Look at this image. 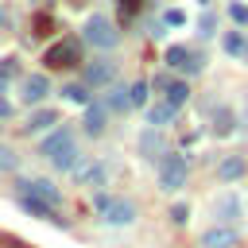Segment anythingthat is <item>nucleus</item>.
<instances>
[{
	"label": "nucleus",
	"instance_id": "nucleus-24",
	"mask_svg": "<svg viewBox=\"0 0 248 248\" xmlns=\"http://www.w3.org/2000/svg\"><path fill=\"white\" fill-rule=\"evenodd\" d=\"M62 97H66L70 105H93V101H89V85H85V81H81V85H66V89H62Z\"/></svg>",
	"mask_w": 248,
	"mask_h": 248
},
{
	"label": "nucleus",
	"instance_id": "nucleus-9",
	"mask_svg": "<svg viewBox=\"0 0 248 248\" xmlns=\"http://www.w3.org/2000/svg\"><path fill=\"white\" fill-rule=\"evenodd\" d=\"M136 147H140L143 159H163V155H167V151H163V136H159V128H143L140 140H136Z\"/></svg>",
	"mask_w": 248,
	"mask_h": 248
},
{
	"label": "nucleus",
	"instance_id": "nucleus-4",
	"mask_svg": "<svg viewBox=\"0 0 248 248\" xmlns=\"http://www.w3.org/2000/svg\"><path fill=\"white\" fill-rule=\"evenodd\" d=\"M43 62H46L50 70H66V66L81 62V43H78V39H62V43H54V46L46 50Z\"/></svg>",
	"mask_w": 248,
	"mask_h": 248
},
{
	"label": "nucleus",
	"instance_id": "nucleus-23",
	"mask_svg": "<svg viewBox=\"0 0 248 248\" xmlns=\"http://www.w3.org/2000/svg\"><path fill=\"white\" fill-rule=\"evenodd\" d=\"M170 70H186V62H190V50L186 46H167V58H163Z\"/></svg>",
	"mask_w": 248,
	"mask_h": 248
},
{
	"label": "nucleus",
	"instance_id": "nucleus-13",
	"mask_svg": "<svg viewBox=\"0 0 248 248\" xmlns=\"http://www.w3.org/2000/svg\"><path fill=\"white\" fill-rule=\"evenodd\" d=\"M105 174H108V167H105V163H81V167L74 170V178H78L81 186H101V182H105Z\"/></svg>",
	"mask_w": 248,
	"mask_h": 248
},
{
	"label": "nucleus",
	"instance_id": "nucleus-15",
	"mask_svg": "<svg viewBox=\"0 0 248 248\" xmlns=\"http://www.w3.org/2000/svg\"><path fill=\"white\" fill-rule=\"evenodd\" d=\"M105 108H108V112H128V108H132V97H128V89H124V85H108Z\"/></svg>",
	"mask_w": 248,
	"mask_h": 248
},
{
	"label": "nucleus",
	"instance_id": "nucleus-31",
	"mask_svg": "<svg viewBox=\"0 0 248 248\" xmlns=\"http://www.w3.org/2000/svg\"><path fill=\"white\" fill-rule=\"evenodd\" d=\"M186 217H190L186 205H174V209H170V221H174V225H186Z\"/></svg>",
	"mask_w": 248,
	"mask_h": 248
},
{
	"label": "nucleus",
	"instance_id": "nucleus-25",
	"mask_svg": "<svg viewBox=\"0 0 248 248\" xmlns=\"http://www.w3.org/2000/svg\"><path fill=\"white\" fill-rule=\"evenodd\" d=\"M16 167H19V155L8 143H0V170H16Z\"/></svg>",
	"mask_w": 248,
	"mask_h": 248
},
{
	"label": "nucleus",
	"instance_id": "nucleus-11",
	"mask_svg": "<svg viewBox=\"0 0 248 248\" xmlns=\"http://www.w3.org/2000/svg\"><path fill=\"white\" fill-rule=\"evenodd\" d=\"M58 124V112L54 108H35L31 116H27V124H23V132L27 136H39V132H50Z\"/></svg>",
	"mask_w": 248,
	"mask_h": 248
},
{
	"label": "nucleus",
	"instance_id": "nucleus-3",
	"mask_svg": "<svg viewBox=\"0 0 248 248\" xmlns=\"http://www.w3.org/2000/svg\"><path fill=\"white\" fill-rule=\"evenodd\" d=\"M97 213H101V221H108V225H132V221H136V205H132L128 198L97 194Z\"/></svg>",
	"mask_w": 248,
	"mask_h": 248
},
{
	"label": "nucleus",
	"instance_id": "nucleus-22",
	"mask_svg": "<svg viewBox=\"0 0 248 248\" xmlns=\"http://www.w3.org/2000/svg\"><path fill=\"white\" fill-rule=\"evenodd\" d=\"M128 97H132V108H147V105H151L147 81H132V85H128Z\"/></svg>",
	"mask_w": 248,
	"mask_h": 248
},
{
	"label": "nucleus",
	"instance_id": "nucleus-16",
	"mask_svg": "<svg viewBox=\"0 0 248 248\" xmlns=\"http://www.w3.org/2000/svg\"><path fill=\"white\" fill-rule=\"evenodd\" d=\"M240 174H244V159H240V155H229V159L217 163V178H221V182H236Z\"/></svg>",
	"mask_w": 248,
	"mask_h": 248
},
{
	"label": "nucleus",
	"instance_id": "nucleus-19",
	"mask_svg": "<svg viewBox=\"0 0 248 248\" xmlns=\"http://www.w3.org/2000/svg\"><path fill=\"white\" fill-rule=\"evenodd\" d=\"M236 213H240L236 194H221V198H217V205H213V217H217V221H229V217H236Z\"/></svg>",
	"mask_w": 248,
	"mask_h": 248
},
{
	"label": "nucleus",
	"instance_id": "nucleus-6",
	"mask_svg": "<svg viewBox=\"0 0 248 248\" xmlns=\"http://www.w3.org/2000/svg\"><path fill=\"white\" fill-rule=\"evenodd\" d=\"M19 194L23 198H35V202H46V205H62V194H58V186H50L46 178H23L19 182Z\"/></svg>",
	"mask_w": 248,
	"mask_h": 248
},
{
	"label": "nucleus",
	"instance_id": "nucleus-29",
	"mask_svg": "<svg viewBox=\"0 0 248 248\" xmlns=\"http://www.w3.org/2000/svg\"><path fill=\"white\" fill-rule=\"evenodd\" d=\"M202 70H205V54H194V50H190V62H186L182 74H202Z\"/></svg>",
	"mask_w": 248,
	"mask_h": 248
},
{
	"label": "nucleus",
	"instance_id": "nucleus-26",
	"mask_svg": "<svg viewBox=\"0 0 248 248\" xmlns=\"http://www.w3.org/2000/svg\"><path fill=\"white\" fill-rule=\"evenodd\" d=\"M229 19L236 27H248V4H229Z\"/></svg>",
	"mask_w": 248,
	"mask_h": 248
},
{
	"label": "nucleus",
	"instance_id": "nucleus-14",
	"mask_svg": "<svg viewBox=\"0 0 248 248\" xmlns=\"http://www.w3.org/2000/svg\"><path fill=\"white\" fill-rule=\"evenodd\" d=\"M174 112H178V108H174L170 101H155V105H147V124H151V128H163V124L174 120Z\"/></svg>",
	"mask_w": 248,
	"mask_h": 248
},
{
	"label": "nucleus",
	"instance_id": "nucleus-17",
	"mask_svg": "<svg viewBox=\"0 0 248 248\" xmlns=\"http://www.w3.org/2000/svg\"><path fill=\"white\" fill-rule=\"evenodd\" d=\"M163 101H170L174 108H182V105L190 101V85H186V81H167V89H163Z\"/></svg>",
	"mask_w": 248,
	"mask_h": 248
},
{
	"label": "nucleus",
	"instance_id": "nucleus-27",
	"mask_svg": "<svg viewBox=\"0 0 248 248\" xmlns=\"http://www.w3.org/2000/svg\"><path fill=\"white\" fill-rule=\"evenodd\" d=\"M163 23H167V27H182V23H186V12H182V8H167V12H163Z\"/></svg>",
	"mask_w": 248,
	"mask_h": 248
},
{
	"label": "nucleus",
	"instance_id": "nucleus-8",
	"mask_svg": "<svg viewBox=\"0 0 248 248\" xmlns=\"http://www.w3.org/2000/svg\"><path fill=\"white\" fill-rule=\"evenodd\" d=\"M46 93H50V81H46V74H27V78L19 81V97H23L27 105H39V101H46Z\"/></svg>",
	"mask_w": 248,
	"mask_h": 248
},
{
	"label": "nucleus",
	"instance_id": "nucleus-7",
	"mask_svg": "<svg viewBox=\"0 0 248 248\" xmlns=\"http://www.w3.org/2000/svg\"><path fill=\"white\" fill-rule=\"evenodd\" d=\"M70 147H78V143H74V132H70V128H54V132L39 143V155H46V159L54 163V159H58L62 151H70Z\"/></svg>",
	"mask_w": 248,
	"mask_h": 248
},
{
	"label": "nucleus",
	"instance_id": "nucleus-20",
	"mask_svg": "<svg viewBox=\"0 0 248 248\" xmlns=\"http://www.w3.org/2000/svg\"><path fill=\"white\" fill-rule=\"evenodd\" d=\"M16 78H19V58H12V54L0 58V89H8Z\"/></svg>",
	"mask_w": 248,
	"mask_h": 248
},
{
	"label": "nucleus",
	"instance_id": "nucleus-30",
	"mask_svg": "<svg viewBox=\"0 0 248 248\" xmlns=\"http://www.w3.org/2000/svg\"><path fill=\"white\" fill-rule=\"evenodd\" d=\"M232 132V116L229 112H217V136H229Z\"/></svg>",
	"mask_w": 248,
	"mask_h": 248
},
{
	"label": "nucleus",
	"instance_id": "nucleus-10",
	"mask_svg": "<svg viewBox=\"0 0 248 248\" xmlns=\"http://www.w3.org/2000/svg\"><path fill=\"white\" fill-rule=\"evenodd\" d=\"M232 244H236V229L229 225H213L202 232V248H232Z\"/></svg>",
	"mask_w": 248,
	"mask_h": 248
},
{
	"label": "nucleus",
	"instance_id": "nucleus-18",
	"mask_svg": "<svg viewBox=\"0 0 248 248\" xmlns=\"http://www.w3.org/2000/svg\"><path fill=\"white\" fill-rule=\"evenodd\" d=\"M19 202H23V209H27L31 217H43V221H62V217H58V209H54V205H46V202H35V198H19Z\"/></svg>",
	"mask_w": 248,
	"mask_h": 248
},
{
	"label": "nucleus",
	"instance_id": "nucleus-34",
	"mask_svg": "<svg viewBox=\"0 0 248 248\" xmlns=\"http://www.w3.org/2000/svg\"><path fill=\"white\" fill-rule=\"evenodd\" d=\"M202 8H209V0H202Z\"/></svg>",
	"mask_w": 248,
	"mask_h": 248
},
{
	"label": "nucleus",
	"instance_id": "nucleus-33",
	"mask_svg": "<svg viewBox=\"0 0 248 248\" xmlns=\"http://www.w3.org/2000/svg\"><path fill=\"white\" fill-rule=\"evenodd\" d=\"M8 112H12V105H8V101H0V120H8Z\"/></svg>",
	"mask_w": 248,
	"mask_h": 248
},
{
	"label": "nucleus",
	"instance_id": "nucleus-28",
	"mask_svg": "<svg viewBox=\"0 0 248 248\" xmlns=\"http://www.w3.org/2000/svg\"><path fill=\"white\" fill-rule=\"evenodd\" d=\"M213 31H217V19H213V12H205V16H202V23H198V35H202V39H209Z\"/></svg>",
	"mask_w": 248,
	"mask_h": 248
},
{
	"label": "nucleus",
	"instance_id": "nucleus-5",
	"mask_svg": "<svg viewBox=\"0 0 248 248\" xmlns=\"http://www.w3.org/2000/svg\"><path fill=\"white\" fill-rule=\"evenodd\" d=\"M112 81H116V62H108V58L85 62V85L89 89H108Z\"/></svg>",
	"mask_w": 248,
	"mask_h": 248
},
{
	"label": "nucleus",
	"instance_id": "nucleus-35",
	"mask_svg": "<svg viewBox=\"0 0 248 248\" xmlns=\"http://www.w3.org/2000/svg\"><path fill=\"white\" fill-rule=\"evenodd\" d=\"M0 27H4V12H0Z\"/></svg>",
	"mask_w": 248,
	"mask_h": 248
},
{
	"label": "nucleus",
	"instance_id": "nucleus-2",
	"mask_svg": "<svg viewBox=\"0 0 248 248\" xmlns=\"http://www.w3.org/2000/svg\"><path fill=\"white\" fill-rule=\"evenodd\" d=\"M81 39L89 43V46H101V50H108V46H116V23L108 19V16H89L85 19V31H81Z\"/></svg>",
	"mask_w": 248,
	"mask_h": 248
},
{
	"label": "nucleus",
	"instance_id": "nucleus-12",
	"mask_svg": "<svg viewBox=\"0 0 248 248\" xmlns=\"http://www.w3.org/2000/svg\"><path fill=\"white\" fill-rule=\"evenodd\" d=\"M105 116H108L105 101H101V105H97V101H93V105H85V120H81V124H85V132H89V136H101V132H105Z\"/></svg>",
	"mask_w": 248,
	"mask_h": 248
},
{
	"label": "nucleus",
	"instance_id": "nucleus-1",
	"mask_svg": "<svg viewBox=\"0 0 248 248\" xmlns=\"http://www.w3.org/2000/svg\"><path fill=\"white\" fill-rule=\"evenodd\" d=\"M186 174H190V167H186V155H178V151H167V155L159 159V186H163L167 194L182 190V186H186Z\"/></svg>",
	"mask_w": 248,
	"mask_h": 248
},
{
	"label": "nucleus",
	"instance_id": "nucleus-32",
	"mask_svg": "<svg viewBox=\"0 0 248 248\" xmlns=\"http://www.w3.org/2000/svg\"><path fill=\"white\" fill-rule=\"evenodd\" d=\"M120 8H124V16H132V12L140 8V0H120Z\"/></svg>",
	"mask_w": 248,
	"mask_h": 248
},
{
	"label": "nucleus",
	"instance_id": "nucleus-21",
	"mask_svg": "<svg viewBox=\"0 0 248 248\" xmlns=\"http://www.w3.org/2000/svg\"><path fill=\"white\" fill-rule=\"evenodd\" d=\"M221 46H225V54H244L248 50V39H244V31H229L221 39Z\"/></svg>",
	"mask_w": 248,
	"mask_h": 248
}]
</instances>
